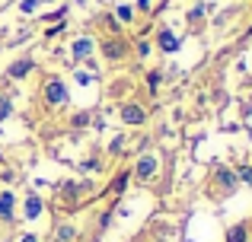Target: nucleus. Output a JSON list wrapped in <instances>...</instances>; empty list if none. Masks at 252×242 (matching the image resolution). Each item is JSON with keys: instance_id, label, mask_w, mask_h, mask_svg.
<instances>
[{"instance_id": "nucleus-1", "label": "nucleus", "mask_w": 252, "mask_h": 242, "mask_svg": "<svg viewBox=\"0 0 252 242\" xmlns=\"http://www.w3.org/2000/svg\"><path fill=\"white\" fill-rule=\"evenodd\" d=\"M42 96H45V106H48V108H58V106H64V102L70 99L67 83H64L61 77H48V80H45Z\"/></svg>"}, {"instance_id": "nucleus-2", "label": "nucleus", "mask_w": 252, "mask_h": 242, "mask_svg": "<svg viewBox=\"0 0 252 242\" xmlns=\"http://www.w3.org/2000/svg\"><path fill=\"white\" fill-rule=\"evenodd\" d=\"M157 172H160V160H157L154 153L141 156V160H137V166L131 169V175H134V179H141V182H150V179H157Z\"/></svg>"}, {"instance_id": "nucleus-3", "label": "nucleus", "mask_w": 252, "mask_h": 242, "mask_svg": "<svg viewBox=\"0 0 252 242\" xmlns=\"http://www.w3.org/2000/svg\"><path fill=\"white\" fill-rule=\"evenodd\" d=\"M179 45H182V38H179L172 29H166V26H163V29L157 32V48H160L163 54H176Z\"/></svg>"}, {"instance_id": "nucleus-4", "label": "nucleus", "mask_w": 252, "mask_h": 242, "mask_svg": "<svg viewBox=\"0 0 252 242\" xmlns=\"http://www.w3.org/2000/svg\"><path fill=\"white\" fill-rule=\"evenodd\" d=\"M118 115H122V121H125V124H131V128H137V124L147 121V112H144V108L137 106V102H125Z\"/></svg>"}, {"instance_id": "nucleus-5", "label": "nucleus", "mask_w": 252, "mask_h": 242, "mask_svg": "<svg viewBox=\"0 0 252 242\" xmlns=\"http://www.w3.org/2000/svg\"><path fill=\"white\" fill-rule=\"evenodd\" d=\"M99 48H102V57H105V61H122V57L128 54V45H125L122 38H109V42H102Z\"/></svg>"}, {"instance_id": "nucleus-6", "label": "nucleus", "mask_w": 252, "mask_h": 242, "mask_svg": "<svg viewBox=\"0 0 252 242\" xmlns=\"http://www.w3.org/2000/svg\"><path fill=\"white\" fill-rule=\"evenodd\" d=\"M93 51H96V42H93V38H86V35L77 38V42L70 45V54H74V61H86Z\"/></svg>"}, {"instance_id": "nucleus-7", "label": "nucleus", "mask_w": 252, "mask_h": 242, "mask_svg": "<svg viewBox=\"0 0 252 242\" xmlns=\"http://www.w3.org/2000/svg\"><path fill=\"white\" fill-rule=\"evenodd\" d=\"M32 70H35V61H29V57H23V61H16V64H10V70L6 74L13 77V80H23V77H29Z\"/></svg>"}, {"instance_id": "nucleus-8", "label": "nucleus", "mask_w": 252, "mask_h": 242, "mask_svg": "<svg viewBox=\"0 0 252 242\" xmlns=\"http://www.w3.org/2000/svg\"><path fill=\"white\" fill-rule=\"evenodd\" d=\"M42 198H38V194H29V198H26V204H23V214H26V220H35L38 214H42Z\"/></svg>"}, {"instance_id": "nucleus-9", "label": "nucleus", "mask_w": 252, "mask_h": 242, "mask_svg": "<svg viewBox=\"0 0 252 242\" xmlns=\"http://www.w3.org/2000/svg\"><path fill=\"white\" fill-rule=\"evenodd\" d=\"M13 207H16L13 191H0V220H13Z\"/></svg>"}, {"instance_id": "nucleus-10", "label": "nucleus", "mask_w": 252, "mask_h": 242, "mask_svg": "<svg viewBox=\"0 0 252 242\" xmlns=\"http://www.w3.org/2000/svg\"><path fill=\"white\" fill-rule=\"evenodd\" d=\"M217 182H220L227 191H233V188H236V172H230V169H217Z\"/></svg>"}, {"instance_id": "nucleus-11", "label": "nucleus", "mask_w": 252, "mask_h": 242, "mask_svg": "<svg viewBox=\"0 0 252 242\" xmlns=\"http://www.w3.org/2000/svg\"><path fill=\"white\" fill-rule=\"evenodd\" d=\"M77 239V230L70 223H61V230H58V242H74Z\"/></svg>"}, {"instance_id": "nucleus-12", "label": "nucleus", "mask_w": 252, "mask_h": 242, "mask_svg": "<svg viewBox=\"0 0 252 242\" xmlns=\"http://www.w3.org/2000/svg\"><path fill=\"white\" fill-rule=\"evenodd\" d=\"M227 242H246V226H230V230H227Z\"/></svg>"}, {"instance_id": "nucleus-13", "label": "nucleus", "mask_w": 252, "mask_h": 242, "mask_svg": "<svg viewBox=\"0 0 252 242\" xmlns=\"http://www.w3.org/2000/svg\"><path fill=\"white\" fill-rule=\"evenodd\" d=\"M128 182H131V172H118V179L112 182V191H125V188H128Z\"/></svg>"}, {"instance_id": "nucleus-14", "label": "nucleus", "mask_w": 252, "mask_h": 242, "mask_svg": "<svg viewBox=\"0 0 252 242\" xmlns=\"http://www.w3.org/2000/svg\"><path fill=\"white\" fill-rule=\"evenodd\" d=\"M115 19H122V23H131V19H134V10H131L128 3L115 6Z\"/></svg>"}, {"instance_id": "nucleus-15", "label": "nucleus", "mask_w": 252, "mask_h": 242, "mask_svg": "<svg viewBox=\"0 0 252 242\" xmlns=\"http://www.w3.org/2000/svg\"><path fill=\"white\" fill-rule=\"evenodd\" d=\"M13 115V102H10V96H0V121H6Z\"/></svg>"}, {"instance_id": "nucleus-16", "label": "nucleus", "mask_w": 252, "mask_h": 242, "mask_svg": "<svg viewBox=\"0 0 252 242\" xmlns=\"http://www.w3.org/2000/svg\"><path fill=\"white\" fill-rule=\"evenodd\" d=\"M86 121H90V115H86V112H77L74 118H70V124H74V128H86Z\"/></svg>"}, {"instance_id": "nucleus-17", "label": "nucleus", "mask_w": 252, "mask_h": 242, "mask_svg": "<svg viewBox=\"0 0 252 242\" xmlns=\"http://www.w3.org/2000/svg\"><path fill=\"white\" fill-rule=\"evenodd\" d=\"M74 80H77V83H83V86H90V83L96 80V77H90L86 70H77V74H74Z\"/></svg>"}, {"instance_id": "nucleus-18", "label": "nucleus", "mask_w": 252, "mask_h": 242, "mask_svg": "<svg viewBox=\"0 0 252 242\" xmlns=\"http://www.w3.org/2000/svg\"><path fill=\"white\" fill-rule=\"evenodd\" d=\"M147 86H150V89L160 86V70H150V74H147Z\"/></svg>"}, {"instance_id": "nucleus-19", "label": "nucleus", "mask_w": 252, "mask_h": 242, "mask_svg": "<svg viewBox=\"0 0 252 242\" xmlns=\"http://www.w3.org/2000/svg\"><path fill=\"white\" fill-rule=\"evenodd\" d=\"M137 54H141V57L150 54V42H147V38H141V42H137Z\"/></svg>"}, {"instance_id": "nucleus-20", "label": "nucleus", "mask_w": 252, "mask_h": 242, "mask_svg": "<svg viewBox=\"0 0 252 242\" xmlns=\"http://www.w3.org/2000/svg\"><path fill=\"white\" fill-rule=\"evenodd\" d=\"M35 6H38V0H23L19 10H23V13H35Z\"/></svg>"}, {"instance_id": "nucleus-21", "label": "nucleus", "mask_w": 252, "mask_h": 242, "mask_svg": "<svg viewBox=\"0 0 252 242\" xmlns=\"http://www.w3.org/2000/svg\"><path fill=\"white\" fill-rule=\"evenodd\" d=\"M236 179H240V182H252V169H249V166H243V169H240V175H236Z\"/></svg>"}, {"instance_id": "nucleus-22", "label": "nucleus", "mask_w": 252, "mask_h": 242, "mask_svg": "<svg viewBox=\"0 0 252 242\" xmlns=\"http://www.w3.org/2000/svg\"><path fill=\"white\" fill-rule=\"evenodd\" d=\"M198 16H204V6H195V10L189 13V19H198Z\"/></svg>"}, {"instance_id": "nucleus-23", "label": "nucleus", "mask_w": 252, "mask_h": 242, "mask_svg": "<svg viewBox=\"0 0 252 242\" xmlns=\"http://www.w3.org/2000/svg\"><path fill=\"white\" fill-rule=\"evenodd\" d=\"M150 3H154V0H137V6H141V10H150Z\"/></svg>"}, {"instance_id": "nucleus-24", "label": "nucleus", "mask_w": 252, "mask_h": 242, "mask_svg": "<svg viewBox=\"0 0 252 242\" xmlns=\"http://www.w3.org/2000/svg\"><path fill=\"white\" fill-rule=\"evenodd\" d=\"M19 242H38V236H32V233H26V236L19 239Z\"/></svg>"}]
</instances>
